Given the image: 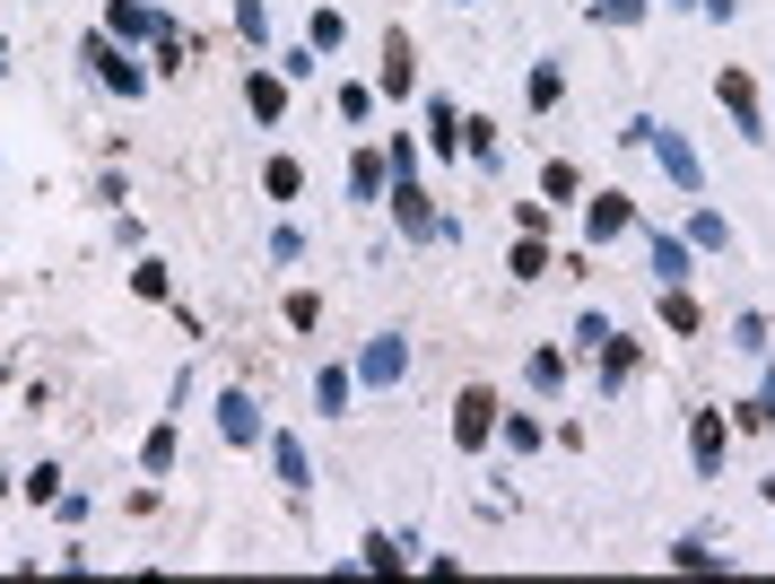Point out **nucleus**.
Returning a JSON list of instances; mask_svg holds the SVG:
<instances>
[{
    "label": "nucleus",
    "instance_id": "nucleus-11",
    "mask_svg": "<svg viewBox=\"0 0 775 584\" xmlns=\"http://www.w3.org/2000/svg\"><path fill=\"white\" fill-rule=\"evenodd\" d=\"M384 97H410V35H384Z\"/></svg>",
    "mask_w": 775,
    "mask_h": 584
},
{
    "label": "nucleus",
    "instance_id": "nucleus-8",
    "mask_svg": "<svg viewBox=\"0 0 775 584\" xmlns=\"http://www.w3.org/2000/svg\"><path fill=\"white\" fill-rule=\"evenodd\" d=\"M628 219H636V210H628V192H601V201L584 210V235H593V244H610V235H628Z\"/></svg>",
    "mask_w": 775,
    "mask_h": 584
},
{
    "label": "nucleus",
    "instance_id": "nucleus-19",
    "mask_svg": "<svg viewBox=\"0 0 775 584\" xmlns=\"http://www.w3.org/2000/svg\"><path fill=\"white\" fill-rule=\"evenodd\" d=\"M688 244H706V253H723V244H732V228H723L715 210H697V219H688Z\"/></svg>",
    "mask_w": 775,
    "mask_h": 584
},
{
    "label": "nucleus",
    "instance_id": "nucleus-2",
    "mask_svg": "<svg viewBox=\"0 0 775 584\" xmlns=\"http://www.w3.org/2000/svg\"><path fill=\"white\" fill-rule=\"evenodd\" d=\"M645 140H654V157H663V175L679 184V192H697V184H706V166H697V148H688L679 131H663V122H645Z\"/></svg>",
    "mask_w": 775,
    "mask_h": 584
},
{
    "label": "nucleus",
    "instance_id": "nucleus-27",
    "mask_svg": "<svg viewBox=\"0 0 775 584\" xmlns=\"http://www.w3.org/2000/svg\"><path fill=\"white\" fill-rule=\"evenodd\" d=\"M514 271H523V279H541V271H550V253H541V235H523V244H514Z\"/></svg>",
    "mask_w": 775,
    "mask_h": 584
},
{
    "label": "nucleus",
    "instance_id": "nucleus-10",
    "mask_svg": "<svg viewBox=\"0 0 775 584\" xmlns=\"http://www.w3.org/2000/svg\"><path fill=\"white\" fill-rule=\"evenodd\" d=\"M106 26H113V35H166V18H157L148 0H113V9H106Z\"/></svg>",
    "mask_w": 775,
    "mask_h": 584
},
{
    "label": "nucleus",
    "instance_id": "nucleus-30",
    "mask_svg": "<svg viewBox=\"0 0 775 584\" xmlns=\"http://www.w3.org/2000/svg\"><path fill=\"white\" fill-rule=\"evenodd\" d=\"M697 9H706V18H732V9H741V0H697Z\"/></svg>",
    "mask_w": 775,
    "mask_h": 584
},
{
    "label": "nucleus",
    "instance_id": "nucleus-16",
    "mask_svg": "<svg viewBox=\"0 0 775 584\" xmlns=\"http://www.w3.org/2000/svg\"><path fill=\"white\" fill-rule=\"evenodd\" d=\"M654 271H663V288L688 279V244H679V235H654Z\"/></svg>",
    "mask_w": 775,
    "mask_h": 584
},
{
    "label": "nucleus",
    "instance_id": "nucleus-20",
    "mask_svg": "<svg viewBox=\"0 0 775 584\" xmlns=\"http://www.w3.org/2000/svg\"><path fill=\"white\" fill-rule=\"evenodd\" d=\"M663 323H671V332H697V297H679V288H663Z\"/></svg>",
    "mask_w": 775,
    "mask_h": 584
},
{
    "label": "nucleus",
    "instance_id": "nucleus-13",
    "mask_svg": "<svg viewBox=\"0 0 775 584\" xmlns=\"http://www.w3.org/2000/svg\"><path fill=\"white\" fill-rule=\"evenodd\" d=\"M244 97H253V114H262V122H279V106H288V79L253 70V79H244Z\"/></svg>",
    "mask_w": 775,
    "mask_h": 584
},
{
    "label": "nucleus",
    "instance_id": "nucleus-32",
    "mask_svg": "<svg viewBox=\"0 0 775 584\" xmlns=\"http://www.w3.org/2000/svg\"><path fill=\"white\" fill-rule=\"evenodd\" d=\"M671 9H688V0H671Z\"/></svg>",
    "mask_w": 775,
    "mask_h": 584
},
{
    "label": "nucleus",
    "instance_id": "nucleus-22",
    "mask_svg": "<svg viewBox=\"0 0 775 584\" xmlns=\"http://www.w3.org/2000/svg\"><path fill=\"white\" fill-rule=\"evenodd\" d=\"M532 384H541V393H557V384H566V357H557V350H532Z\"/></svg>",
    "mask_w": 775,
    "mask_h": 584
},
{
    "label": "nucleus",
    "instance_id": "nucleus-15",
    "mask_svg": "<svg viewBox=\"0 0 775 584\" xmlns=\"http://www.w3.org/2000/svg\"><path fill=\"white\" fill-rule=\"evenodd\" d=\"M270 463H279L288 488H306V480H314V463H306V445H297V437H279V445H270Z\"/></svg>",
    "mask_w": 775,
    "mask_h": 584
},
{
    "label": "nucleus",
    "instance_id": "nucleus-18",
    "mask_svg": "<svg viewBox=\"0 0 775 584\" xmlns=\"http://www.w3.org/2000/svg\"><path fill=\"white\" fill-rule=\"evenodd\" d=\"M297 184H306V175H297V157H270V175H262V192H270V201H297Z\"/></svg>",
    "mask_w": 775,
    "mask_h": 584
},
{
    "label": "nucleus",
    "instance_id": "nucleus-3",
    "mask_svg": "<svg viewBox=\"0 0 775 584\" xmlns=\"http://www.w3.org/2000/svg\"><path fill=\"white\" fill-rule=\"evenodd\" d=\"M715 97H723V114L741 122V131H750V140H767V131H759V88H750V79H741V70H723V79H715Z\"/></svg>",
    "mask_w": 775,
    "mask_h": 584
},
{
    "label": "nucleus",
    "instance_id": "nucleus-7",
    "mask_svg": "<svg viewBox=\"0 0 775 584\" xmlns=\"http://www.w3.org/2000/svg\"><path fill=\"white\" fill-rule=\"evenodd\" d=\"M88 62H97V79H106L113 97H140V88H148V79H140V70H131V62H122V53H113L106 35H97V44H88Z\"/></svg>",
    "mask_w": 775,
    "mask_h": 584
},
{
    "label": "nucleus",
    "instance_id": "nucleus-5",
    "mask_svg": "<svg viewBox=\"0 0 775 584\" xmlns=\"http://www.w3.org/2000/svg\"><path fill=\"white\" fill-rule=\"evenodd\" d=\"M401 366H410V341H401V332H384V341H366V357H357V375H366V384H392Z\"/></svg>",
    "mask_w": 775,
    "mask_h": 584
},
{
    "label": "nucleus",
    "instance_id": "nucleus-17",
    "mask_svg": "<svg viewBox=\"0 0 775 584\" xmlns=\"http://www.w3.org/2000/svg\"><path fill=\"white\" fill-rule=\"evenodd\" d=\"M384 175H392V166H384V157H375V148H366V157H357V166H348V192H357V201H375V192H384Z\"/></svg>",
    "mask_w": 775,
    "mask_h": 584
},
{
    "label": "nucleus",
    "instance_id": "nucleus-29",
    "mask_svg": "<svg viewBox=\"0 0 775 584\" xmlns=\"http://www.w3.org/2000/svg\"><path fill=\"white\" fill-rule=\"evenodd\" d=\"M593 9H601L610 26H636V18H645V0H593Z\"/></svg>",
    "mask_w": 775,
    "mask_h": 584
},
{
    "label": "nucleus",
    "instance_id": "nucleus-4",
    "mask_svg": "<svg viewBox=\"0 0 775 584\" xmlns=\"http://www.w3.org/2000/svg\"><path fill=\"white\" fill-rule=\"evenodd\" d=\"M688 454H697V471H706V480L723 471V410H697V419H688Z\"/></svg>",
    "mask_w": 775,
    "mask_h": 584
},
{
    "label": "nucleus",
    "instance_id": "nucleus-33",
    "mask_svg": "<svg viewBox=\"0 0 775 584\" xmlns=\"http://www.w3.org/2000/svg\"><path fill=\"white\" fill-rule=\"evenodd\" d=\"M0 53H9V44H0Z\"/></svg>",
    "mask_w": 775,
    "mask_h": 584
},
{
    "label": "nucleus",
    "instance_id": "nucleus-12",
    "mask_svg": "<svg viewBox=\"0 0 775 584\" xmlns=\"http://www.w3.org/2000/svg\"><path fill=\"white\" fill-rule=\"evenodd\" d=\"M428 140H436L444 157H462V114H453L444 97H428Z\"/></svg>",
    "mask_w": 775,
    "mask_h": 584
},
{
    "label": "nucleus",
    "instance_id": "nucleus-9",
    "mask_svg": "<svg viewBox=\"0 0 775 584\" xmlns=\"http://www.w3.org/2000/svg\"><path fill=\"white\" fill-rule=\"evenodd\" d=\"M219 428H226V445H253V437H262V410H253V393H226V401H219Z\"/></svg>",
    "mask_w": 775,
    "mask_h": 584
},
{
    "label": "nucleus",
    "instance_id": "nucleus-1",
    "mask_svg": "<svg viewBox=\"0 0 775 584\" xmlns=\"http://www.w3.org/2000/svg\"><path fill=\"white\" fill-rule=\"evenodd\" d=\"M488 437H497V393H488V384H470V393L453 401V445L470 454V445H488Z\"/></svg>",
    "mask_w": 775,
    "mask_h": 584
},
{
    "label": "nucleus",
    "instance_id": "nucleus-31",
    "mask_svg": "<svg viewBox=\"0 0 775 584\" xmlns=\"http://www.w3.org/2000/svg\"><path fill=\"white\" fill-rule=\"evenodd\" d=\"M767 497H775V471H767Z\"/></svg>",
    "mask_w": 775,
    "mask_h": 584
},
{
    "label": "nucleus",
    "instance_id": "nucleus-23",
    "mask_svg": "<svg viewBox=\"0 0 775 584\" xmlns=\"http://www.w3.org/2000/svg\"><path fill=\"white\" fill-rule=\"evenodd\" d=\"M288 323H297V332H314V323H323V297H314V288H297V297H288Z\"/></svg>",
    "mask_w": 775,
    "mask_h": 584
},
{
    "label": "nucleus",
    "instance_id": "nucleus-14",
    "mask_svg": "<svg viewBox=\"0 0 775 584\" xmlns=\"http://www.w3.org/2000/svg\"><path fill=\"white\" fill-rule=\"evenodd\" d=\"M601 384H628V366H636V341H619V332H601Z\"/></svg>",
    "mask_w": 775,
    "mask_h": 584
},
{
    "label": "nucleus",
    "instance_id": "nucleus-26",
    "mask_svg": "<svg viewBox=\"0 0 775 584\" xmlns=\"http://www.w3.org/2000/svg\"><path fill=\"white\" fill-rule=\"evenodd\" d=\"M314 401H323V410H340V401H348V375H340V366H323V375H314Z\"/></svg>",
    "mask_w": 775,
    "mask_h": 584
},
{
    "label": "nucleus",
    "instance_id": "nucleus-28",
    "mask_svg": "<svg viewBox=\"0 0 775 584\" xmlns=\"http://www.w3.org/2000/svg\"><path fill=\"white\" fill-rule=\"evenodd\" d=\"M131 288H140V297H166L175 279H166V262H140V271H131Z\"/></svg>",
    "mask_w": 775,
    "mask_h": 584
},
{
    "label": "nucleus",
    "instance_id": "nucleus-24",
    "mask_svg": "<svg viewBox=\"0 0 775 584\" xmlns=\"http://www.w3.org/2000/svg\"><path fill=\"white\" fill-rule=\"evenodd\" d=\"M497 437H506L514 454H532V445H541V419H497Z\"/></svg>",
    "mask_w": 775,
    "mask_h": 584
},
{
    "label": "nucleus",
    "instance_id": "nucleus-6",
    "mask_svg": "<svg viewBox=\"0 0 775 584\" xmlns=\"http://www.w3.org/2000/svg\"><path fill=\"white\" fill-rule=\"evenodd\" d=\"M392 219H401L410 235H436V210H428V192H419L410 175H392Z\"/></svg>",
    "mask_w": 775,
    "mask_h": 584
},
{
    "label": "nucleus",
    "instance_id": "nucleus-21",
    "mask_svg": "<svg viewBox=\"0 0 775 584\" xmlns=\"http://www.w3.org/2000/svg\"><path fill=\"white\" fill-rule=\"evenodd\" d=\"M741 428H767V437H775V375H767V384H759V401L741 410Z\"/></svg>",
    "mask_w": 775,
    "mask_h": 584
},
{
    "label": "nucleus",
    "instance_id": "nucleus-25",
    "mask_svg": "<svg viewBox=\"0 0 775 584\" xmlns=\"http://www.w3.org/2000/svg\"><path fill=\"white\" fill-rule=\"evenodd\" d=\"M140 463H148V471H175V428H157V437L140 445Z\"/></svg>",
    "mask_w": 775,
    "mask_h": 584
}]
</instances>
